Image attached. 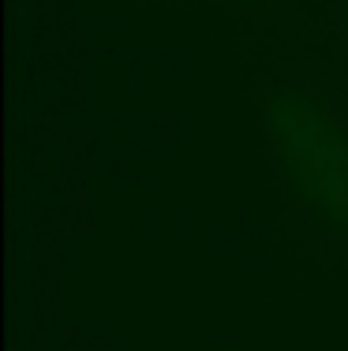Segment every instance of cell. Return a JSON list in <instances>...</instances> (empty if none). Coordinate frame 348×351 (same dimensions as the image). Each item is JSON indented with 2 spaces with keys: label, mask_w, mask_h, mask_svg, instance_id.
<instances>
[{
  "label": "cell",
  "mask_w": 348,
  "mask_h": 351,
  "mask_svg": "<svg viewBox=\"0 0 348 351\" xmlns=\"http://www.w3.org/2000/svg\"><path fill=\"white\" fill-rule=\"evenodd\" d=\"M262 120L288 198L311 213L318 232L348 239V123L303 86H273L262 97Z\"/></svg>",
  "instance_id": "6da1fadb"
},
{
  "label": "cell",
  "mask_w": 348,
  "mask_h": 351,
  "mask_svg": "<svg viewBox=\"0 0 348 351\" xmlns=\"http://www.w3.org/2000/svg\"><path fill=\"white\" fill-rule=\"evenodd\" d=\"M341 8H345V34H348V0H341Z\"/></svg>",
  "instance_id": "7a4b0ae2"
},
{
  "label": "cell",
  "mask_w": 348,
  "mask_h": 351,
  "mask_svg": "<svg viewBox=\"0 0 348 351\" xmlns=\"http://www.w3.org/2000/svg\"><path fill=\"white\" fill-rule=\"evenodd\" d=\"M251 4H273V0H251Z\"/></svg>",
  "instance_id": "3957f363"
}]
</instances>
